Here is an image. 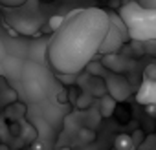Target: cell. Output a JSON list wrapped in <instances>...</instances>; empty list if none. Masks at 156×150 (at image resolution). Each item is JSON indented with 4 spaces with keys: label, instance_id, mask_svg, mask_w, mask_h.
Listing matches in <instances>:
<instances>
[{
    "label": "cell",
    "instance_id": "1",
    "mask_svg": "<svg viewBox=\"0 0 156 150\" xmlns=\"http://www.w3.org/2000/svg\"><path fill=\"white\" fill-rule=\"evenodd\" d=\"M108 15L99 8L73 11L55 31L48 60L61 73H75L94 57L108 31Z\"/></svg>",
    "mask_w": 156,
    "mask_h": 150
},
{
    "label": "cell",
    "instance_id": "2",
    "mask_svg": "<svg viewBox=\"0 0 156 150\" xmlns=\"http://www.w3.org/2000/svg\"><path fill=\"white\" fill-rule=\"evenodd\" d=\"M127 29L136 39L156 37V8H141L134 2L125 4L119 9Z\"/></svg>",
    "mask_w": 156,
    "mask_h": 150
},
{
    "label": "cell",
    "instance_id": "3",
    "mask_svg": "<svg viewBox=\"0 0 156 150\" xmlns=\"http://www.w3.org/2000/svg\"><path fill=\"white\" fill-rule=\"evenodd\" d=\"M9 22L20 31V33H26V35H30V33H33L39 26H41V19H37V17H31V15H22V13H19V15H13V17H9Z\"/></svg>",
    "mask_w": 156,
    "mask_h": 150
},
{
    "label": "cell",
    "instance_id": "4",
    "mask_svg": "<svg viewBox=\"0 0 156 150\" xmlns=\"http://www.w3.org/2000/svg\"><path fill=\"white\" fill-rule=\"evenodd\" d=\"M114 146H116V150H132L134 143H132V137L129 134H119L114 139Z\"/></svg>",
    "mask_w": 156,
    "mask_h": 150
},
{
    "label": "cell",
    "instance_id": "5",
    "mask_svg": "<svg viewBox=\"0 0 156 150\" xmlns=\"http://www.w3.org/2000/svg\"><path fill=\"white\" fill-rule=\"evenodd\" d=\"M28 4V0H0V6L8 9H19Z\"/></svg>",
    "mask_w": 156,
    "mask_h": 150
},
{
    "label": "cell",
    "instance_id": "6",
    "mask_svg": "<svg viewBox=\"0 0 156 150\" xmlns=\"http://www.w3.org/2000/svg\"><path fill=\"white\" fill-rule=\"evenodd\" d=\"M4 57V49H2V46H0V59Z\"/></svg>",
    "mask_w": 156,
    "mask_h": 150
}]
</instances>
